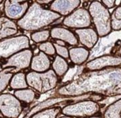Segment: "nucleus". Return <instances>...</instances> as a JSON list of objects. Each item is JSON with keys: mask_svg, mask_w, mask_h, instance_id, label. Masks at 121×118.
<instances>
[{"mask_svg": "<svg viewBox=\"0 0 121 118\" xmlns=\"http://www.w3.org/2000/svg\"><path fill=\"white\" fill-rule=\"evenodd\" d=\"M60 18V15L34 1L30 4L24 15L16 23L18 28L33 33L51 25Z\"/></svg>", "mask_w": 121, "mask_h": 118, "instance_id": "obj_1", "label": "nucleus"}, {"mask_svg": "<svg viewBox=\"0 0 121 118\" xmlns=\"http://www.w3.org/2000/svg\"><path fill=\"white\" fill-rule=\"evenodd\" d=\"M88 11L91 16L95 30L98 37L107 36L112 32L111 13L100 1H91L89 6Z\"/></svg>", "mask_w": 121, "mask_h": 118, "instance_id": "obj_2", "label": "nucleus"}, {"mask_svg": "<svg viewBox=\"0 0 121 118\" xmlns=\"http://www.w3.org/2000/svg\"><path fill=\"white\" fill-rule=\"evenodd\" d=\"M28 86L40 93H44L53 89L57 83V76L52 69L44 73L29 72L26 75Z\"/></svg>", "mask_w": 121, "mask_h": 118, "instance_id": "obj_3", "label": "nucleus"}, {"mask_svg": "<svg viewBox=\"0 0 121 118\" xmlns=\"http://www.w3.org/2000/svg\"><path fill=\"white\" fill-rule=\"evenodd\" d=\"M27 36L20 35L0 41V63H3L11 55L20 50L30 48Z\"/></svg>", "mask_w": 121, "mask_h": 118, "instance_id": "obj_4", "label": "nucleus"}, {"mask_svg": "<svg viewBox=\"0 0 121 118\" xmlns=\"http://www.w3.org/2000/svg\"><path fill=\"white\" fill-rule=\"evenodd\" d=\"M23 110V104L10 93L0 94V112L4 117L18 118Z\"/></svg>", "mask_w": 121, "mask_h": 118, "instance_id": "obj_5", "label": "nucleus"}, {"mask_svg": "<svg viewBox=\"0 0 121 118\" xmlns=\"http://www.w3.org/2000/svg\"><path fill=\"white\" fill-rule=\"evenodd\" d=\"M33 56V52L30 48L20 50L6 59L2 66L4 68H12L18 71L27 69L30 68Z\"/></svg>", "mask_w": 121, "mask_h": 118, "instance_id": "obj_6", "label": "nucleus"}, {"mask_svg": "<svg viewBox=\"0 0 121 118\" xmlns=\"http://www.w3.org/2000/svg\"><path fill=\"white\" fill-rule=\"evenodd\" d=\"M91 23L89 13L85 8H78L62 21V24L65 26L73 29L89 28Z\"/></svg>", "mask_w": 121, "mask_h": 118, "instance_id": "obj_7", "label": "nucleus"}, {"mask_svg": "<svg viewBox=\"0 0 121 118\" xmlns=\"http://www.w3.org/2000/svg\"><path fill=\"white\" fill-rule=\"evenodd\" d=\"M99 105L94 101H84L65 106L62 113L68 116L90 117L98 113Z\"/></svg>", "mask_w": 121, "mask_h": 118, "instance_id": "obj_8", "label": "nucleus"}, {"mask_svg": "<svg viewBox=\"0 0 121 118\" xmlns=\"http://www.w3.org/2000/svg\"><path fill=\"white\" fill-rule=\"evenodd\" d=\"M4 2L5 17L17 21L24 15L30 5L28 1L6 0Z\"/></svg>", "mask_w": 121, "mask_h": 118, "instance_id": "obj_9", "label": "nucleus"}, {"mask_svg": "<svg viewBox=\"0 0 121 118\" xmlns=\"http://www.w3.org/2000/svg\"><path fill=\"white\" fill-rule=\"evenodd\" d=\"M121 56L106 55L89 61L86 64V68L89 71H97L108 68L121 67Z\"/></svg>", "mask_w": 121, "mask_h": 118, "instance_id": "obj_10", "label": "nucleus"}, {"mask_svg": "<svg viewBox=\"0 0 121 118\" xmlns=\"http://www.w3.org/2000/svg\"><path fill=\"white\" fill-rule=\"evenodd\" d=\"M73 33L77 37L78 42L88 50L92 49L99 39L96 31L92 28L75 29Z\"/></svg>", "mask_w": 121, "mask_h": 118, "instance_id": "obj_11", "label": "nucleus"}, {"mask_svg": "<svg viewBox=\"0 0 121 118\" xmlns=\"http://www.w3.org/2000/svg\"><path fill=\"white\" fill-rule=\"evenodd\" d=\"M80 4L81 1L80 0H55L51 3L49 9L61 17H66L77 9Z\"/></svg>", "mask_w": 121, "mask_h": 118, "instance_id": "obj_12", "label": "nucleus"}, {"mask_svg": "<svg viewBox=\"0 0 121 118\" xmlns=\"http://www.w3.org/2000/svg\"><path fill=\"white\" fill-rule=\"evenodd\" d=\"M50 36L55 40H60L72 46L78 45L79 42L74 33L68 28L56 26L51 29Z\"/></svg>", "mask_w": 121, "mask_h": 118, "instance_id": "obj_13", "label": "nucleus"}, {"mask_svg": "<svg viewBox=\"0 0 121 118\" xmlns=\"http://www.w3.org/2000/svg\"><path fill=\"white\" fill-rule=\"evenodd\" d=\"M51 64L52 62L48 56L39 51L38 54L33 56L30 68L34 72L44 73L51 69Z\"/></svg>", "mask_w": 121, "mask_h": 118, "instance_id": "obj_14", "label": "nucleus"}, {"mask_svg": "<svg viewBox=\"0 0 121 118\" xmlns=\"http://www.w3.org/2000/svg\"><path fill=\"white\" fill-rule=\"evenodd\" d=\"M19 28L17 23L5 16L0 17V41L16 36Z\"/></svg>", "mask_w": 121, "mask_h": 118, "instance_id": "obj_15", "label": "nucleus"}, {"mask_svg": "<svg viewBox=\"0 0 121 118\" xmlns=\"http://www.w3.org/2000/svg\"><path fill=\"white\" fill-rule=\"evenodd\" d=\"M89 51L84 47L77 46L69 49V55L71 61L78 66L86 62L89 59Z\"/></svg>", "mask_w": 121, "mask_h": 118, "instance_id": "obj_16", "label": "nucleus"}, {"mask_svg": "<svg viewBox=\"0 0 121 118\" xmlns=\"http://www.w3.org/2000/svg\"><path fill=\"white\" fill-rule=\"evenodd\" d=\"M52 70L57 77H62L65 75L69 68V64L66 59L56 55L51 64Z\"/></svg>", "mask_w": 121, "mask_h": 118, "instance_id": "obj_17", "label": "nucleus"}, {"mask_svg": "<svg viewBox=\"0 0 121 118\" xmlns=\"http://www.w3.org/2000/svg\"><path fill=\"white\" fill-rule=\"evenodd\" d=\"M10 88L13 90H21L28 88L26 74L22 72L14 73L9 82Z\"/></svg>", "mask_w": 121, "mask_h": 118, "instance_id": "obj_18", "label": "nucleus"}, {"mask_svg": "<svg viewBox=\"0 0 121 118\" xmlns=\"http://www.w3.org/2000/svg\"><path fill=\"white\" fill-rule=\"evenodd\" d=\"M12 68H3L2 63H0V93L4 91L8 85L14 73L11 72Z\"/></svg>", "mask_w": 121, "mask_h": 118, "instance_id": "obj_19", "label": "nucleus"}, {"mask_svg": "<svg viewBox=\"0 0 121 118\" xmlns=\"http://www.w3.org/2000/svg\"><path fill=\"white\" fill-rule=\"evenodd\" d=\"M15 96L21 102L30 104L36 98V94L32 89H21L15 91Z\"/></svg>", "mask_w": 121, "mask_h": 118, "instance_id": "obj_20", "label": "nucleus"}, {"mask_svg": "<svg viewBox=\"0 0 121 118\" xmlns=\"http://www.w3.org/2000/svg\"><path fill=\"white\" fill-rule=\"evenodd\" d=\"M104 118H121V100L110 105L104 112Z\"/></svg>", "mask_w": 121, "mask_h": 118, "instance_id": "obj_21", "label": "nucleus"}, {"mask_svg": "<svg viewBox=\"0 0 121 118\" xmlns=\"http://www.w3.org/2000/svg\"><path fill=\"white\" fill-rule=\"evenodd\" d=\"M111 28L112 30L119 31L121 29V7H116L111 14Z\"/></svg>", "mask_w": 121, "mask_h": 118, "instance_id": "obj_22", "label": "nucleus"}, {"mask_svg": "<svg viewBox=\"0 0 121 118\" xmlns=\"http://www.w3.org/2000/svg\"><path fill=\"white\" fill-rule=\"evenodd\" d=\"M50 30H41L35 31L31 33L30 38L33 42L35 44H42L47 42L50 37Z\"/></svg>", "mask_w": 121, "mask_h": 118, "instance_id": "obj_23", "label": "nucleus"}, {"mask_svg": "<svg viewBox=\"0 0 121 118\" xmlns=\"http://www.w3.org/2000/svg\"><path fill=\"white\" fill-rule=\"evenodd\" d=\"M60 112V108H51L42 110L32 115L30 118H56Z\"/></svg>", "mask_w": 121, "mask_h": 118, "instance_id": "obj_24", "label": "nucleus"}, {"mask_svg": "<svg viewBox=\"0 0 121 118\" xmlns=\"http://www.w3.org/2000/svg\"><path fill=\"white\" fill-rule=\"evenodd\" d=\"M38 49L39 51L43 52L48 56H53L56 54L53 44L51 42L47 41L46 42L40 44L38 46Z\"/></svg>", "mask_w": 121, "mask_h": 118, "instance_id": "obj_25", "label": "nucleus"}, {"mask_svg": "<svg viewBox=\"0 0 121 118\" xmlns=\"http://www.w3.org/2000/svg\"><path fill=\"white\" fill-rule=\"evenodd\" d=\"M53 46H54V48H55V50H56V53L58 56L64 58V59H67L69 57V49L66 46H61L57 45L55 43H53Z\"/></svg>", "mask_w": 121, "mask_h": 118, "instance_id": "obj_26", "label": "nucleus"}, {"mask_svg": "<svg viewBox=\"0 0 121 118\" xmlns=\"http://www.w3.org/2000/svg\"><path fill=\"white\" fill-rule=\"evenodd\" d=\"M101 3L103 4V6L107 8V9H111L116 6L115 5V1L114 0H103L100 1Z\"/></svg>", "mask_w": 121, "mask_h": 118, "instance_id": "obj_27", "label": "nucleus"}, {"mask_svg": "<svg viewBox=\"0 0 121 118\" xmlns=\"http://www.w3.org/2000/svg\"><path fill=\"white\" fill-rule=\"evenodd\" d=\"M53 1L52 0H36V2L37 4L42 5V6H44V5H47V4H51V3Z\"/></svg>", "mask_w": 121, "mask_h": 118, "instance_id": "obj_28", "label": "nucleus"}, {"mask_svg": "<svg viewBox=\"0 0 121 118\" xmlns=\"http://www.w3.org/2000/svg\"><path fill=\"white\" fill-rule=\"evenodd\" d=\"M53 43H55V44H57V45L61 46H66V44L65 42H64L62 41H60V40H55Z\"/></svg>", "mask_w": 121, "mask_h": 118, "instance_id": "obj_29", "label": "nucleus"}, {"mask_svg": "<svg viewBox=\"0 0 121 118\" xmlns=\"http://www.w3.org/2000/svg\"><path fill=\"white\" fill-rule=\"evenodd\" d=\"M100 118V117H91V118Z\"/></svg>", "mask_w": 121, "mask_h": 118, "instance_id": "obj_30", "label": "nucleus"}, {"mask_svg": "<svg viewBox=\"0 0 121 118\" xmlns=\"http://www.w3.org/2000/svg\"><path fill=\"white\" fill-rule=\"evenodd\" d=\"M71 118V117H66V118Z\"/></svg>", "mask_w": 121, "mask_h": 118, "instance_id": "obj_31", "label": "nucleus"}, {"mask_svg": "<svg viewBox=\"0 0 121 118\" xmlns=\"http://www.w3.org/2000/svg\"><path fill=\"white\" fill-rule=\"evenodd\" d=\"M0 13H1V8H0Z\"/></svg>", "mask_w": 121, "mask_h": 118, "instance_id": "obj_32", "label": "nucleus"}, {"mask_svg": "<svg viewBox=\"0 0 121 118\" xmlns=\"http://www.w3.org/2000/svg\"></svg>", "mask_w": 121, "mask_h": 118, "instance_id": "obj_33", "label": "nucleus"}]
</instances>
